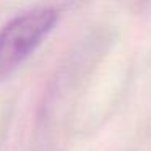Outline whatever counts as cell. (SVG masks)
<instances>
[{
	"mask_svg": "<svg viewBox=\"0 0 151 151\" xmlns=\"http://www.w3.org/2000/svg\"><path fill=\"white\" fill-rule=\"evenodd\" d=\"M59 12L39 7L8 21L0 29V78L13 73L52 31Z\"/></svg>",
	"mask_w": 151,
	"mask_h": 151,
	"instance_id": "1",
	"label": "cell"
}]
</instances>
